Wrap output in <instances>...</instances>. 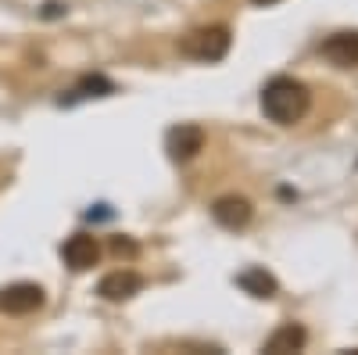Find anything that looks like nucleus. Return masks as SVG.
I'll return each instance as SVG.
<instances>
[{
	"label": "nucleus",
	"mask_w": 358,
	"mask_h": 355,
	"mask_svg": "<svg viewBox=\"0 0 358 355\" xmlns=\"http://www.w3.org/2000/svg\"><path fill=\"white\" fill-rule=\"evenodd\" d=\"M308 108H312V94H308V86L301 79L276 76V79L265 83V90H262V111H265L268 123L294 126V123H301V118L308 115Z\"/></svg>",
	"instance_id": "obj_1"
},
{
	"label": "nucleus",
	"mask_w": 358,
	"mask_h": 355,
	"mask_svg": "<svg viewBox=\"0 0 358 355\" xmlns=\"http://www.w3.org/2000/svg\"><path fill=\"white\" fill-rule=\"evenodd\" d=\"M229 43L233 36L226 25H204V29H194L190 36H183L179 50L187 57H197V62H219V57L229 54Z\"/></svg>",
	"instance_id": "obj_2"
},
{
	"label": "nucleus",
	"mask_w": 358,
	"mask_h": 355,
	"mask_svg": "<svg viewBox=\"0 0 358 355\" xmlns=\"http://www.w3.org/2000/svg\"><path fill=\"white\" fill-rule=\"evenodd\" d=\"M43 302H47L43 287L40 284H29V280L8 284L4 291H0V312H8V316H29V312L43 309Z\"/></svg>",
	"instance_id": "obj_3"
},
{
	"label": "nucleus",
	"mask_w": 358,
	"mask_h": 355,
	"mask_svg": "<svg viewBox=\"0 0 358 355\" xmlns=\"http://www.w3.org/2000/svg\"><path fill=\"white\" fill-rule=\"evenodd\" d=\"M165 151H169L172 162H190V158H197V155L204 151V130L194 126V123H183V126L169 130Z\"/></svg>",
	"instance_id": "obj_4"
},
{
	"label": "nucleus",
	"mask_w": 358,
	"mask_h": 355,
	"mask_svg": "<svg viewBox=\"0 0 358 355\" xmlns=\"http://www.w3.org/2000/svg\"><path fill=\"white\" fill-rule=\"evenodd\" d=\"M212 219H215L222 230H244V226L255 219V209H251V201L241 197V194H222V197H215V204H212Z\"/></svg>",
	"instance_id": "obj_5"
},
{
	"label": "nucleus",
	"mask_w": 358,
	"mask_h": 355,
	"mask_svg": "<svg viewBox=\"0 0 358 355\" xmlns=\"http://www.w3.org/2000/svg\"><path fill=\"white\" fill-rule=\"evenodd\" d=\"M62 255L69 262V270L83 273V270H94V265L101 262V244H97V237H90V233H76V237L65 241Z\"/></svg>",
	"instance_id": "obj_6"
},
{
	"label": "nucleus",
	"mask_w": 358,
	"mask_h": 355,
	"mask_svg": "<svg viewBox=\"0 0 358 355\" xmlns=\"http://www.w3.org/2000/svg\"><path fill=\"white\" fill-rule=\"evenodd\" d=\"M140 287H143V277H140V273H133V270H115V273L101 277L97 294H101L104 302H129L133 294H140Z\"/></svg>",
	"instance_id": "obj_7"
},
{
	"label": "nucleus",
	"mask_w": 358,
	"mask_h": 355,
	"mask_svg": "<svg viewBox=\"0 0 358 355\" xmlns=\"http://www.w3.org/2000/svg\"><path fill=\"white\" fill-rule=\"evenodd\" d=\"M322 54L337 69H358V29H341L322 43Z\"/></svg>",
	"instance_id": "obj_8"
},
{
	"label": "nucleus",
	"mask_w": 358,
	"mask_h": 355,
	"mask_svg": "<svg viewBox=\"0 0 358 355\" xmlns=\"http://www.w3.org/2000/svg\"><path fill=\"white\" fill-rule=\"evenodd\" d=\"M308 344V334H305V327L301 323H283V327L265 341V355H290V351H301Z\"/></svg>",
	"instance_id": "obj_9"
},
{
	"label": "nucleus",
	"mask_w": 358,
	"mask_h": 355,
	"mask_svg": "<svg viewBox=\"0 0 358 355\" xmlns=\"http://www.w3.org/2000/svg\"><path fill=\"white\" fill-rule=\"evenodd\" d=\"M236 284H241V291H248L251 298H276L280 294V284L273 273L258 270V265H251V270H244L241 277H236Z\"/></svg>",
	"instance_id": "obj_10"
},
{
	"label": "nucleus",
	"mask_w": 358,
	"mask_h": 355,
	"mask_svg": "<svg viewBox=\"0 0 358 355\" xmlns=\"http://www.w3.org/2000/svg\"><path fill=\"white\" fill-rule=\"evenodd\" d=\"M72 94L76 97H108V94H115V83L104 79V76H83Z\"/></svg>",
	"instance_id": "obj_11"
},
{
	"label": "nucleus",
	"mask_w": 358,
	"mask_h": 355,
	"mask_svg": "<svg viewBox=\"0 0 358 355\" xmlns=\"http://www.w3.org/2000/svg\"><path fill=\"white\" fill-rule=\"evenodd\" d=\"M111 248H115V255H122V251H126V255H133V251H136V244H133V241H122V237H115Z\"/></svg>",
	"instance_id": "obj_12"
},
{
	"label": "nucleus",
	"mask_w": 358,
	"mask_h": 355,
	"mask_svg": "<svg viewBox=\"0 0 358 355\" xmlns=\"http://www.w3.org/2000/svg\"><path fill=\"white\" fill-rule=\"evenodd\" d=\"M258 8H268V4H280V0H255Z\"/></svg>",
	"instance_id": "obj_13"
}]
</instances>
